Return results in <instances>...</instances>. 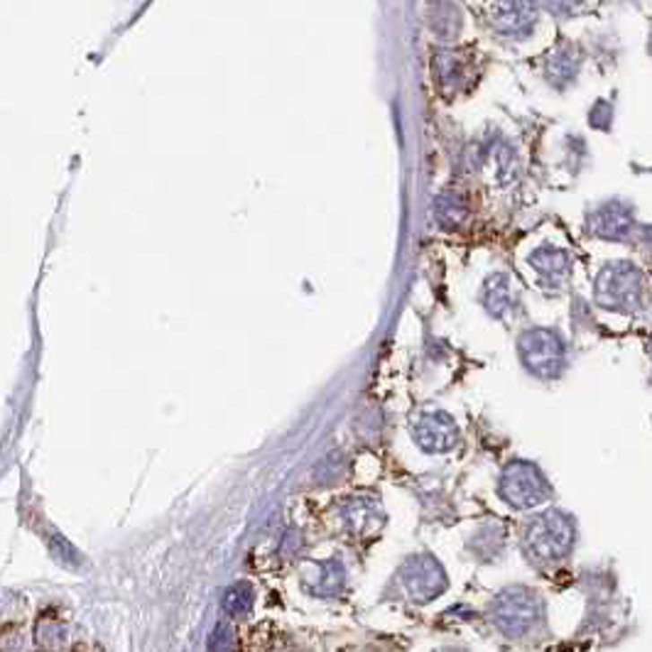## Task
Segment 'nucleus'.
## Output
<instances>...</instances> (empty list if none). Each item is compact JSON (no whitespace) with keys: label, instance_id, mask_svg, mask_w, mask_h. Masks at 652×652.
<instances>
[{"label":"nucleus","instance_id":"nucleus-9","mask_svg":"<svg viewBox=\"0 0 652 652\" xmlns=\"http://www.w3.org/2000/svg\"><path fill=\"white\" fill-rule=\"evenodd\" d=\"M496 28L510 35H523L533 28L535 8L530 3H500L496 5Z\"/></svg>","mask_w":652,"mask_h":652},{"label":"nucleus","instance_id":"nucleus-12","mask_svg":"<svg viewBox=\"0 0 652 652\" xmlns=\"http://www.w3.org/2000/svg\"><path fill=\"white\" fill-rule=\"evenodd\" d=\"M304 584L317 596H331L343 587V567L334 560L314 564V571L304 577Z\"/></svg>","mask_w":652,"mask_h":652},{"label":"nucleus","instance_id":"nucleus-5","mask_svg":"<svg viewBox=\"0 0 652 652\" xmlns=\"http://www.w3.org/2000/svg\"><path fill=\"white\" fill-rule=\"evenodd\" d=\"M400 579L407 591V596L414 604H430L434 598L444 594L447 588V574L441 564L434 560L432 554H414L403 564Z\"/></svg>","mask_w":652,"mask_h":652},{"label":"nucleus","instance_id":"nucleus-13","mask_svg":"<svg viewBox=\"0 0 652 652\" xmlns=\"http://www.w3.org/2000/svg\"><path fill=\"white\" fill-rule=\"evenodd\" d=\"M530 265L544 277V280H564L567 277V270H569V257L567 253L560 248H552V246H544V248L535 250L533 257H530Z\"/></svg>","mask_w":652,"mask_h":652},{"label":"nucleus","instance_id":"nucleus-10","mask_svg":"<svg viewBox=\"0 0 652 652\" xmlns=\"http://www.w3.org/2000/svg\"><path fill=\"white\" fill-rule=\"evenodd\" d=\"M633 226V216L621 204H608L594 216V230L604 239H623Z\"/></svg>","mask_w":652,"mask_h":652},{"label":"nucleus","instance_id":"nucleus-18","mask_svg":"<svg viewBox=\"0 0 652 652\" xmlns=\"http://www.w3.org/2000/svg\"><path fill=\"white\" fill-rule=\"evenodd\" d=\"M22 650V630L20 625L8 623L0 628V652H20Z\"/></svg>","mask_w":652,"mask_h":652},{"label":"nucleus","instance_id":"nucleus-2","mask_svg":"<svg viewBox=\"0 0 652 652\" xmlns=\"http://www.w3.org/2000/svg\"><path fill=\"white\" fill-rule=\"evenodd\" d=\"M543 618V601L525 587L506 588L491 604V621L506 635H525Z\"/></svg>","mask_w":652,"mask_h":652},{"label":"nucleus","instance_id":"nucleus-15","mask_svg":"<svg viewBox=\"0 0 652 652\" xmlns=\"http://www.w3.org/2000/svg\"><path fill=\"white\" fill-rule=\"evenodd\" d=\"M253 601H256V594H253V587L246 584V581H239V584H233V587L226 588V591H223V598H221L223 611L233 618L248 616L250 608H253Z\"/></svg>","mask_w":652,"mask_h":652},{"label":"nucleus","instance_id":"nucleus-3","mask_svg":"<svg viewBox=\"0 0 652 652\" xmlns=\"http://www.w3.org/2000/svg\"><path fill=\"white\" fill-rule=\"evenodd\" d=\"M550 493V483L544 481L543 471L527 461H513L500 476V496L506 498V503L520 510L543 506Z\"/></svg>","mask_w":652,"mask_h":652},{"label":"nucleus","instance_id":"nucleus-14","mask_svg":"<svg viewBox=\"0 0 652 652\" xmlns=\"http://www.w3.org/2000/svg\"><path fill=\"white\" fill-rule=\"evenodd\" d=\"M483 304H486L491 314H503L513 304V292H510V283L503 273H493L486 280L483 287Z\"/></svg>","mask_w":652,"mask_h":652},{"label":"nucleus","instance_id":"nucleus-16","mask_svg":"<svg viewBox=\"0 0 652 652\" xmlns=\"http://www.w3.org/2000/svg\"><path fill=\"white\" fill-rule=\"evenodd\" d=\"M212 652H239V635L229 623H219L209 635Z\"/></svg>","mask_w":652,"mask_h":652},{"label":"nucleus","instance_id":"nucleus-11","mask_svg":"<svg viewBox=\"0 0 652 652\" xmlns=\"http://www.w3.org/2000/svg\"><path fill=\"white\" fill-rule=\"evenodd\" d=\"M343 517H346V525L356 535H366V533H376L380 523H383V510L378 503L373 500H351L346 510H343Z\"/></svg>","mask_w":652,"mask_h":652},{"label":"nucleus","instance_id":"nucleus-7","mask_svg":"<svg viewBox=\"0 0 652 652\" xmlns=\"http://www.w3.org/2000/svg\"><path fill=\"white\" fill-rule=\"evenodd\" d=\"M414 441L430 454H441L456 447L459 441V427L444 413H422L413 424Z\"/></svg>","mask_w":652,"mask_h":652},{"label":"nucleus","instance_id":"nucleus-17","mask_svg":"<svg viewBox=\"0 0 652 652\" xmlns=\"http://www.w3.org/2000/svg\"><path fill=\"white\" fill-rule=\"evenodd\" d=\"M464 213H466V206L464 202H459L456 196H441L439 202H437V219L444 223V226H456L461 223L464 219Z\"/></svg>","mask_w":652,"mask_h":652},{"label":"nucleus","instance_id":"nucleus-8","mask_svg":"<svg viewBox=\"0 0 652 652\" xmlns=\"http://www.w3.org/2000/svg\"><path fill=\"white\" fill-rule=\"evenodd\" d=\"M66 630L65 618L59 616V611L55 608H45L35 621V648L37 652H65Z\"/></svg>","mask_w":652,"mask_h":652},{"label":"nucleus","instance_id":"nucleus-6","mask_svg":"<svg viewBox=\"0 0 652 652\" xmlns=\"http://www.w3.org/2000/svg\"><path fill=\"white\" fill-rule=\"evenodd\" d=\"M596 292L601 304H606L611 309H625L635 304L640 294V275L633 265H625V263L611 265L598 277Z\"/></svg>","mask_w":652,"mask_h":652},{"label":"nucleus","instance_id":"nucleus-1","mask_svg":"<svg viewBox=\"0 0 652 652\" xmlns=\"http://www.w3.org/2000/svg\"><path fill=\"white\" fill-rule=\"evenodd\" d=\"M577 540V527L569 515L561 510H547L537 515L525 530V550L535 561H557L567 557Z\"/></svg>","mask_w":652,"mask_h":652},{"label":"nucleus","instance_id":"nucleus-4","mask_svg":"<svg viewBox=\"0 0 652 652\" xmlns=\"http://www.w3.org/2000/svg\"><path fill=\"white\" fill-rule=\"evenodd\" d=\"M520 359L535 376L552 378L564 368V343L550 329H527L517 341Z\"/></svg>","mask_w":652,"mask_h":652}]
</instances>
